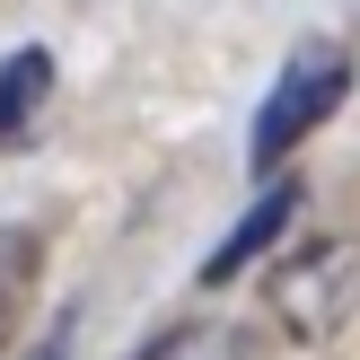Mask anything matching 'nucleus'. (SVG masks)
Wrapping results in <instances>:
<instances>
[{
  "instance_id": "f257e3e1",
  "label": "nucleus",
  "mask_w": 360,
  "mask_h": 360,
  "mask_svg": "<svg viewBox=\"0 0 360 360\" xmlns=\"http://www.w3.org/2000/svg\"><path fill=\"white\" fill-rule=\"evenodd\" d=\"M343 88H352V53L334 44V35H326V44H308V53H299V62H290V70L273 79V97L255 105V141H246V158H255V176H273L281 158H290L299 141H308L316 123L334 115V105H343Z\"/></svg>"
},
{
  "instance_id": "f03ea898",
  "label": "nucleus",
  "mask_w": 360,
  "mask_h": 360,
  "mask_svg": "<svg viewBox=\"0 0 360 360\" xmlns=\"http://www.w3.org/2000/svg\"><path fill=\"white\" fill-rule=\"evenodd\" d=\"M352 281H360V255H352V238H326V246H308V255H281V273H273V316L299 334V343H326L334 326H343V308H352Z\"/></svg>"
},
{
  "instance_id": "7ed1b4c3",
  "label": "nucleus",
  "mask_w": 360,
  "mask_h": 360,
  "mask_svg": "<svg viewBox=\"0 0 360 360\" xmlns=\"http://www.w3.org/2000/svg\"><path fill=\"white\" fill-rule=\"evenodd\" d=\"M290 211H299V185H264V193H255V211H246V220L229 229L220 246H211V264H202V281H229V273H238V264H255L264 246H273L281 229H290Z\"/></svg>"
},
{
  "instance_id": "20e7f679",
  "label": "nucleus",
  "mask_w": 360,
  "mask_h": 360,
  "mask_svg": "<svg viewBox=\"0 0 360 360\" xmlns=\"http://www.w3.org/2000/svg\"><path fill=\"white\" fill-rule=\"evenodd\" d=\"M44 97H53V53L44 44H18L9 62H0V150L27 141V123L44 115Z\"/></svg>"
},
{
  "instance_id": "39448f33",
  "label": "nucleus",
  "mask_w": 360,
  "mask_h": 360,
  "mask_svg": "<svg viewBox=\"0 0 360 360\" xmlns=\"http://www.w3.org/2000/svg\"><path fill=\"white\" fill-rule=\"evenodd\" d=\"M27 360H70V316H62V326H53V334H44V343H35Z\"/></svg>"
}]
</instances>
